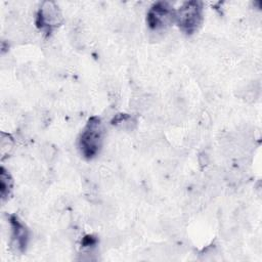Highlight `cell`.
<instances>
[{"label": "cell", "instance_id": "obj_1", "mask_svg": "<svg viewBox=\"0 0 262 262\" xmlns=\"http://www.w3.org/2000/svg\"><path fill=\"white\" fill-rule=\"evenodd\" d=\"M102 144V126L97 117L88 120L79 138V148L86 159H92Z\"/></svg>", "mask_w": 262, "mask_h": 262}, {"label": "cell", "instance_id": "obj_2", "mask_svg": "<svg viewBox=\"0 0 262 262\" xmlns=\"http://www.w3.org/2000/svg\"><path fill=\"white\" fill-rule=\"evenodd\" d=\"M203 19V4L200 1H188L183 3L175 11V20L179 28L187 33H193Z\"/></svg>", "mask_w": 262, "mask_h": 262}, {"label": "cell", "instance_id": "obj_3", "mask_svg": "<svg viewBox=\"0 0 262 262\" xmlns=\"http://www.w3.org/2000/svg\"><path fill=\"white\" fill-rule=\"evenodd\" d=\"M175 20V10L167 2L155 3L147 12L146 21L150 29L159 31L166 29Z\"/></svg>", "mask_w": 262, "mask_h": 262}, {"label": "cell", "instance_id": "obj_4", "mask_svg": "<svg viewBox=\"0 0 262 262\" xmlns=\"http://www.w3.org/2000/svg\"><path fill=\"white\" fill-rule=\"evenodd\" d=\"M61 13L53 2H44L37 12L36 24L41 30L50 31L61 23Z\"/></svg>", "mask_w": 262, "mask_h": 262}, {"label": "cell", "instance_id": "obj_5", "mask_svg": "<svg viewBox=\"0 0 262 262\" xmlns=\"http://www.w3.org/2000/svg\"><path fill=\"white\" fill-rule=\"evenodd\" d=\"M9 222H10L11 231H12V241L18 250L24 251L26 249L28 237H29L28 229L18 220L16 216H11L9 219Z\"/></svg>", "mask_w": 262, "mask_h": 262}, {"label": "cell", "instance_id": "obj_6", "mask_svg": "<svg viewBox=\"0 0 262 262\" xmlns=\"http://www.w3.org/2000/svg\"><path fill=\"white\" fill-rule=\"evenodd\" d=\"M12 185L13 181L10 174L2 167L0 172V194L2 201H5L8 198L12 190Z\"/></svg>", "mask_w": 262, "mask_h": 262}, {"label": "cell", "instance_id": "obj_7", "mask_svg": "<svg viewBox=\"0 0 262 262\" xmlns=\"http://www.w3.org/2000/svg\"><path fill=\"white\" fill-rule=\"evenodd\" d=\"M0 147H1V154H7L11 148H12V138L5 133H1V142H0Z\"/></svg>", "mask_w": 262, "mask_h": 262}]
</instances>
